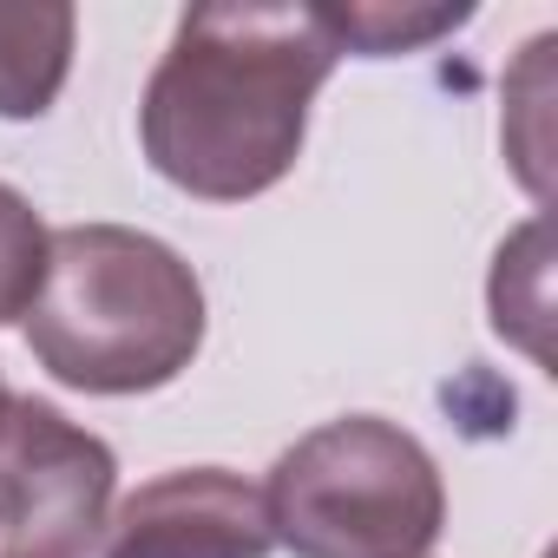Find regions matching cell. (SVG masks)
Masks as SVG:
<instances>
[{
	"label": "cell",
	"mask_w": 558,
	"mask_h": 558,
	"mask_svg": "<svg viewBox=\"0 0 558 558\" xmlns=\"http://www.w3.org/2000/svg\"><path fill=\"white\" fill-rule=\"evenodd\" d=\"M47 223L40 210L14 191L0 184V323H21L40 296V276H47Z\"/></svg>",
	"instance_id": "obj_9"
},
{
	"label": "cell",
	"mask_w": 558,
	"mask_h": 558,
	"mask_svg": "<svg viewBox=\"0 0 558 558\" xmlns=\"http://www.w3.org/2000/svg\"><path fill=\"white\" fill-rule=\"evenodd\" d=\"M486 303H493V329L545 362V336H538V323H545V223L538 217L512 243H499Z\"/></svg>",
	"instance_id": "obj_8"
},
{
	"label": "cell",
	"mask_w": 558,
	"mask_h": 558,
	"mask_svg": "<svg viewBox=\"0 0 558 558\" xmlns=\"http://www.w3.org/2000/svg\"><path fill=\"white\" fill-rule=\"evenodd\" d=\"M263 506L290 558H427L447 525V480L408 427L342 414L276 453Z\"/></svg>",
	"instance_id": "obj_3"
},
{
	"label": "cell",
	"mask_w": 558,
	"mask_h": 558,
	"mask_svg": "<svg viewBox=\"0 0 558 558\" xmlns=\"http://www.w3.org/2000/svg\"><path fill=\"white\" fill-rule=\"evenodd\" d=\"M34 362L80 395L171 388L204 349V283L151 230L66 223L47 236L40 296L21 316Z\"/></svg>",
	"instance_id": "obj_2"
},
{
	"label": "cell",
	"mask_w": 558,
	"mask_h": 558,
	"mask_svg": "<svg viewBox=\"0 0 558 558\" xmlns=\"http://www.w3.org/2000/svg\"><path fill=\"white\" fill-rule=\"evenodd\" d=\"M80 14L60 0L8 8L0 0V119H47L73 73Z\"/></svg>",
	"instance_id": "obj_6"
},
{
	"label": "cell",
	"mask_w": 558,
	"mask_h": 558,
	"mask_svg": "<svg viewBox=\"0 0 558 558\" xmlns=\"http://www.w3.org/2000/svg\"><path fill=\"white\" fill-rule=\"evenodd\" d=\"M0 395H8V381H0Z\"/></svg>",
	"instance_id": "obj_10"
},
{
	"label": "cell",
	"mask_w": 558,
	"mask_h": 558,
	"mask_svg": "<svg viewBox=\"0 0 558 558\" xmlns=\"http://www.w3.org/2000/svg\"><path fill=\"white\" fill-rule=\"evenodd\" d=\"M329 40L342 53H362V60H388V53H421L447 34H460L473 21V8H388V0H362V8H316Z\"/></svg>",
	"instance_id": "obj_7"
},
{
	"label": "cell",
	"mask_w": 558,
	"mask_h": 558,
	"mask_svg": "<svg viewBox=\"0 0 558 558\" xmlns=\"http://www.w3.org/2000/svg\"><path fill=\"white\" fill-rule=\"evenodd\" d=\"M269 506L230 466H178L145 480L106 519L99 558H269Z\"/></svg>",
	"instance_id": "obj_5"
},
{
	"label": "cell",
	"mask_w": 558,
	"mask_h": 558,
	"mask_svg": "<svg viewBox=\"0 0 558 558\" xmlns=\"http://www.w3.org/2000/svg\"><path fill=\"white\" fill-rule=\"evenodd\" d=\"M342 47L316 8H191L138 99L145 165L204 204L276 191Z\"/></svg>",
	"instance_id": "obj_1"
},
{
	"label": "cell",
	"mask_w": 558,
	"mask_h": 558,
	"mask_svg": "<svg viewBox=\"0 0 558 558\" xmlns=\"http://www.w3.org/2000/svg\"><path fill=\"white\" fill-rule=\"evenodd\" d=\"M119 460L53 401L0 395V558H86L112 519Z\"/></svg>",
	"instance_id": "obj_4"
}]
</instances>
